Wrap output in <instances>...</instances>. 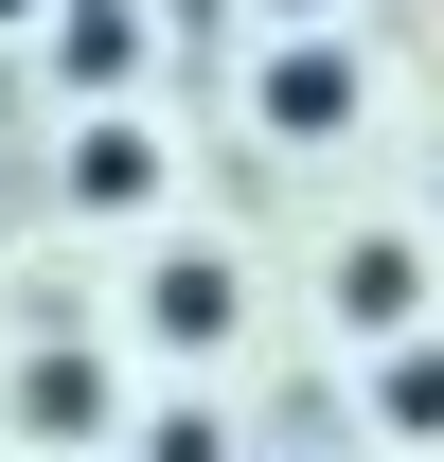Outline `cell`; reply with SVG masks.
I'll return each mask as SVG.
<instances>
[{"label": "cell", "mask_w": 444, "mask_h": 462, "mask_svg": "<svg viewBox=\"0 0 444 462\" xmlns=\"http://www.w3.org/2000/svg\"><path fill=\"white\" fill-rule=\"evenodd\" d=\"M284 18H302V36H320V0H284Z\"/></svg>", "instance_id": "52a82bcc"}, {"label": "cell", "mask_w": 444, "mask_h": 462, "mask_svg": "<svg viewBox=\"0 0 444 462\" xmlns=\"http://www.w3.org/2000/svg\"><path fill=\"white\" fill-rule=\"evenodd\" d=\"M71 196H89V214H143V196H161L143 125H89V143H71Z\"/></svg>", "instance_id": "3957f363"}, {"label": "cell", "mask_w": 444, "mask_h": 462, "mask_svg": "<svg viewBox=\"0 0 444 462\" xmlns=\"http://www.w3.org/2000/svg\"><path fill=\"white\" fill-rule=\"evenodd\" d=\"M374 409L409 427V445H444V338H391V374H374Z\"/></svg>", "instance_id": "8992f818"}, {"label": "cell", "mask_w": 444, "mask_h": 462, "mask_svg": "<svg viewBox=\"0 0 444 462\" xmlns=\"http://www.w3.org/2000/svg\"><path fill=\"white\" fill-rule=\"evenodd\" d=\"M143 320H161V338H231V267H214V249H178V267H161V302H143Z\"/></svg>", "instance_id": "5b68a950"}, {"label": "cell", "mask_w": 444, "mask_h": 462, "mask_svg": "<svg viewBox=\"0 0 444 462\" xmlns=\"http://www.w3.org/2000/svg\"><path fill=\"white\" fill-rule=\"evenodd\" d=\"M409 302H427L409 231H356V249H338V320H356V338H409Z\"/></svg>", "instance_id": "7a4b0ae2"}, {"label": "cell", "mask_w": 444, "mask_h": 462, "mask_svg": "<svg viewBox=\"0 0 444 462\" xmlns=\"http://www.w3.org/2000/svg\"><path fill=\"white\" fill-rule=\"evenodd\" d=\"M54 54H71V89H125V71H143V18H125V0H71Z\"/></svg>", "instance_id": "277c9868"}, {"label": "cell", "mask_w": 444, "mask_h": 462, "mask_svg": "<svg viewBox=\"0 0 444 462\" xmlns=\"http://www.w3.org/2000/svg\"><path fill=\"white\" fill-rule=\"evenodd\" d=\"M267 125L284 143H338V125H356V54H338V36H284L267 54Z\"/></svg>", "instance_id": "6da1fadb"}, {"label": "cell", "mask_w": 444, "mask_h": 462, "mask_svg": "<svg viewBox=\"0 0 444 462\" xmlns=\"http://www.w3.org/2000/svg\"><path fill=\"white\" fill-rule=\"evenodd\" d=\"M0 18H36V0H0Z\"/></svg>", "instance_id": "ba28073f"}]
</instances>
